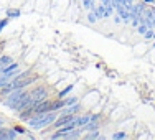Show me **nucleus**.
<instances>
[{
  "mask_svg": "<svg viewBox=\"0 0 155 140\" xmlns=\"http://www.w3.org/2000/svg\"><path fill=\"white\" fill-rule=\"evenodd\" d=\"M25 93H27V91H25V87H18V89H13L12 93H8V94L5 96V99H3V104L13 110V109H15V106L18 104V101L23 97Z\"/></svg>",
  "mask_w": 155,
  "mask_h": 140,
  "instance_id": "obj_2",
  "label": "nucleus"
},
{
  "mask_svg": "<svg viewBox=\"0 0 155 140\" xmlns=\"http://www.w3.org/2000/svg\"><path fill=\"white\" fill-rule=\"evenodd\" d=\"M153 33H155V30H147L143 33V36H145L147 40H150V38H153Z\"/></svg>",
  "mask_w": 155,
  "mask_h": 140,
  "instance_id": "obj_14",
  "label": "nucleus"
},
{
  "mask_svg": "<svg viewBox=\"0 0 155 140\" xmlns=\"http://www.w3.org/2000/svg\"><path fill=\"white\" fill-rule=\"evenodd\" d=\"M30 96L33 99V106L38 104V102L45 101V99H48V93H46V87L40 86V87H35L33 91H30Z\"/></svg>",
  "mask_w": 155,
  "mask_h": 140,
  "instance_id": "obj_3",
  "label": "nucleus"
},
{
  "mask_svg": "<svg viewBox=\"0 0 155 140\" xmlns=\"http://www.w3.org/2000/svg\"><path fill=\"white\" fill-rule=\"evenodd\" d=\"M31 106H33V99H31L30 93H25V94H23V97H21L20 101H18V104L15 106V109H13V110H17V112H21V110L31 107Z\"/></svg>",
  "mask_w": 155,
  "mask_h": 140,
  "instance_id": "obj_4",
  "label": "nucleus"
},
{
  "mask_svg": "<svg viewBox=\"0 0 155 140\" xmlns=\"http://www.w3.org/2000/svg\"><path fill=\"white\" fill-rule=\"evenodd\" d=\"M87 20H89V21H96V20H97V17L94 15V12H93V13H89V15H87Z\"/></svg>",
  "mask_w": 155,
  "mask_h": 140,
  "instance_id": "obj_15",
  "label": "nucleus"
},
{
  "mask_svg": "<svg viewBox=\"0 0 155 140\" xmlns=\"http://www.w3.org/2000/svg\"><path fill=\"white\" fill-rule=\"evenodd\" d=\"M89 120H91V116H83V117H78V116H76L74 125H76V127H83V125H86Z\"/></svg>",
  "mask_w": 155,
  "mask_h": 140,
  "instance_id": "obj_6",
  "label": "nucleus"
},
{
  "mask_svg": "<svg viewBox=\"0 0 155 140\" xmlns=\"http://www.w3.org/2000/svg\"><path fill=\"white\" fill-rule=\"evenodd\" d=\"M58 117V110H51V112H43V114H33L30 119L27 120V124L30 125L33 130H45Z\"/></svg>",
  "mask_w": 155,
  "mask_h": 140,
  "instance_id": "obj_1",
  "label": "nucleus"
},
{
  "mask_svg": "<svg viewBox=\"0 0 155 140\" xmlns=\"http://www.w3.org/2000/svg\"><path fill=\"white\" fill-rule=\"evenodd\" d=\"M112 138H127V134H124V132H116V134H112Z\"/></svg>",
  "mask_w": 155,
  "mask_h": 140,
  "instance_id": "obj_12",
  "label": "nucleus"
},
{
  "mask_svg": "<svg viewBox=\"0 0 155 140\" xmlns=\"http://www.w3.org/2000/svg\"><path fill=\"white\" fill-rule=\"evenodd\" d=\"M5 132H7V140L17 138V134H15V130H13V129H5Z\"/></svg>",
  "mask_w": 155,
  "mask_h": 140,
  "instance_id": "obj_10",
  "label": "nucleus"
},
{
  "mask_svg": "<svg viewBox=\"0 0 155 140\" xmlns=\"http://www.w3.org/2000/svg\"><path fill=\"white\" fill-rule=\"evenodd\" d=\"M84 138H102V137L99 135V132H97V130H93V134H87Z\"/></svg>",
  "mask_w": 155,
  "mask_h": 140,
  "instance_id": "obj_11",
  "label": "nucleus"
},
{
  "mask_svg": "<svg viewBox=\"0 0 155 140\" xmlns=\"http://www.w3.org/2000/svg\"><path fill=\"white\" fill-rule=\"evenodd\" d=\"M7 23H8V20H7V18H5V20H0V31L3 30V27H5Z\"/></svg>",
  "mask_w": 155,
  "mask_h": 140,
  "instance_id": "obj_16",
  "label": "nucleus"
},
{
  "mask_svg": "<svg viewBox=\"0 0 155 140\" xmlns=\"http://www.w3.org/2000/svg\"><path fill=\"white\" fill-rule=\"evenodd\" d=\"M10 63H13L12 56H8V54H2V56H0V64L7 66V64H10Z\"/></svg>",
  "mask_w": 155,
  "mask_h": 140,
  "instance_id": "obj_7",
  "label": "nucleus"
},
{
  "mask_svg": "<svg viewBox=\"0 0 155 140\" xmlns=\"http://www.w3.org/2000/svg\"><path fill=\"white\" fill-rule=\"evenodd\" d=\"M73 87H74V86H73V84H69V86H66L64 89H63L61 93H60V96H58V97H60V99L66 97V96H68V94H69V93H71V91H73Z\"/></svg>",
  "mask_w": 155,
  "mask_h": 140,
  "instance_id": "obj_8",
  "label": "nucleus"
},
{
  "mask_svg": "<svg viewBox=\"0 0 155 140\" xmlns=\"http://www.w3.org/2000/svg\"><path fill=\"white\" fill-rule=\"evenodd\" d=\"M79 110H81V107L78 106V102H76V104H73V106H66V107H63L61 114H74V116H78Z\"/></svg>",
  "mask_w": 155,
  "mask_h": 140,
  "instance_id": "obj_5",
  "label": "nucleus"
},
{
  "mask_svg": "<svg viewBox=\"0 0 155 140\" xmlns=\"http://www.w3.org/2000/svg\"><path fill=\"white\" fill-rule=\"evenodd\" d=\"M147 27H149V25H145V23H140V25H139V28H137V30H139L140 35H143V33L147 31Z\"/></svg>",
  "mask_w": 155,
  "mask_h": 140,
  "instance_id": "obj_13",
  "label": "nucleus"
},
{
  "mask_svg": "<svg viewBox=\"0 0 155 140\" xmlns=\"http://www.w3.org/2000/svg\"><path fill=\"white\" fill-rule=\"evenodd\" d=\"M143 2H147V3H153V0H143Z\"/></svg>",
  "mask_w": 155,
  "mask_h": 140,
  "instance_id": "obj_17",
  "label": "nucleus"
},
{
  "mask_svg": "<svg viewBox=\"0 0 155 140\" xmlns=\"http://www.w3.org/2000/svg\"><path fill=\"white\" fill-rule=\"evenodd\" d=\"M78 102V97H63V104H64V107L66 106H73V104H76Z\"/></svg>",
  "mask_w": 155,
  "mask_h": 140,
  "instance_id": "obj_9",
  "label": "nucleus"
}]
</instances>
